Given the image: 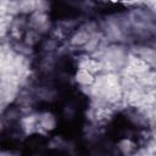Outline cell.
Instances as JSON below:
<instances>
[{
    "instance_id": "obj_1",
    "label": "cell",
    "mask_w": 156,
    "mask_h": 156,
    "mask_svg": "<svg viewBox=\"0 0 156 156\" xmlns=\"http://www.w3.org/2000/svg\"><path fill=\"white\" fill-rule=\"evenodd\" d=\"M77 79L80 82V83H84V84H89L93 82V76L90 72L85 71V69H80L77 74Z\"/></svg>"
}]
</instances>
